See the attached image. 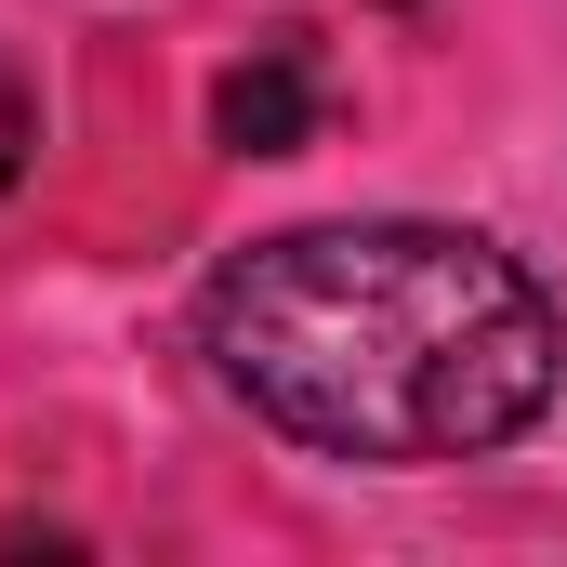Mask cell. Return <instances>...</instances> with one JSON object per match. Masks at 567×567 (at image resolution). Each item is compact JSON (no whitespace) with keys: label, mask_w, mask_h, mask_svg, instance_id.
Segmentation results:
<instances>
[{"label":"cell","mask_w":567,"mask_h":567,"mask_svg":"<svg viewBox=\"0 0 567 567\" xmlns=\"http://www.w3.org/2000/svg\"><path fill=\"white\" fill-rule=\"evenodd\" d=\"M212 383L330 462H488L555 410L567 317L475 225H278L198 290Z\"/></svg>","instance_id":"6da1fadb"},{"label":"cell","mask_w":567,"mask_h":567,"mask_svg":"<svg viewBox=\"0 0 567 567\" xmlns=\"http://www.w3.org/2000/svg\"><path fill=\"white\" fill-rule=\"evenodd\" d=\"M212 133L238 145V158H290V145L317 133V53H303V40H265L251 66H225Z\"/></svg>","instance_id":"7a4b0ae2"},{"label":"cell","mask_w":567,"mask_h":567,"mask_svg":"<svg viewBox=\"0 0 567 567\" xmlns=\"http://www.w3.org/2000/svg\"><path fill=\"white\" fill-rule=\"evenodd\" d=\"M27 145H40V106H27V80H13V66H0V185H13V172H27Z\"/></svg>","instance_id":"3957f363"}]
</instances>
